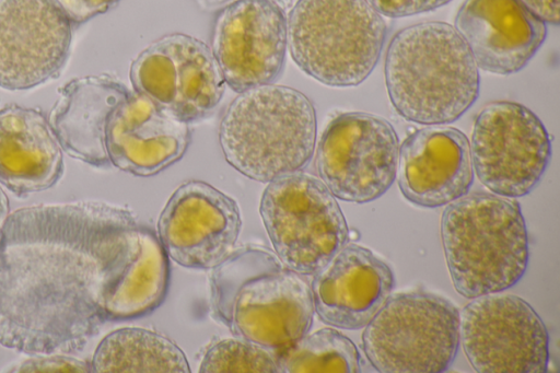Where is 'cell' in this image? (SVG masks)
<instances>
[{
  "mask_svg": "<svg viewBox=\"0 0 560 373\" xmlns=\"http://www.w3.org/2000/svg\"><path fill=\"white\" fill-rule=\"evenodd\" d=\"M242 230L237 202L203 180L179 185L158 220V237L174 263L213 269L229 257Z\"/></svg>",
  "mask_w": 560,
  "mask_h": 373,
  "instance_id": "14",
  "label": "cell"
},
{
  "mask_svg": "<svg viewBox=\"0 0 560 373\" xmlns=\"http://www.w3.org/2000/svg\"><path fill=\"white\" fill-rule=\"evenodd\" d=\"M392 268L371 249L346 244L313 277L314 312L329 326L357 330L365 327L390 296Z\"/></svg>",
  "mask_w": 560,
  "mask_h": 373,
  "instance_id": "16",
  "label": "cell"
},
{
  "mask_svg": "<svg viewBox=\"0 0 560 373\" xmlns=\"http://www.w3.org/2000/svg\"><path fill=\"white\" fill-rule=\"evenodd\" d=\"M454 27L478 68L499 75L521 71L547 36L546 23L520 0H466Z\"/></svg>",
  "mask_w": 560,
  "mask_h": 373,
  "instance_id": "19",
  "label": "cell"
},
{
  "mask_svg": "<svg viewBox=\"0 0 560 373\" xmlns=\"http://www.w3.org/2000/svg\"><path fill=\"white\" fill-rule=\"evenodd\" d=\"M278 373L361 372L360 353L347 336L326 327L277 350Z\"/></svg>",
  "mask_w": 560,
  "mask_h": 373,
  "instance_id": "23",
  "label": "cell"
},
{
  "mask_svg": "<svg viewBox=\"0 0 560 373\" xmlns=\"http://www.w3.org/2000/svg\"><path fill=\"white\" fill-rule=\"evenodd\" d=\"M396 175L401 194L411 203L445 206L467 195L474 183L469 141L453 127L418 129L399 148Z\"/></svg>",
  "mask_w": 560,
  "mask_h": 373,
  "instance_id": "17",
  "label": "cell"
},
{
  "mask_svg": "<svg viewBox=\"0 0 560 373\" xmlns=\"http://www.w3.org/2000/svg\"><path fill=\"white\" fill-rule=\"evenodd\" d=\"M440 231L453 287L464 298L505 291L526 272V223L510 198L465 195L445 207Z\"/></svg>",
  "mask_w": 560,
  "mask_h": 373,
  "instance_id": "5",
  "label": "cell"
},
{
  "mask_svg": "<svg viewBox=\"0 0 560 373\" xmlns=\"http://www.w3.org/2000/svg\"><path fill=\"white\" fill-rule=\"evenodd\" d=\"M386 30L368 0H298L288 13V49L322 84L357 86L377 65Z\"/></svg>",
  "mask_w": 560,
  "mask_h": 373,
  "instance_id": "6",
  "label": "cell"
},
{
  "mask_svg": "<svg viewBox=\"0 0 560 373\" xmlns=\"http://www.w3.org/2000/svg\"><path fill=\"white\" fill-rule=\"evenodd\" d=\"M9 201L4 191L0 188V226L9 215Z\"/></svg>",
  "mask_w": 560,
  "mask_h": 373,
  "instance_id": "29",
  "label": "cell"
},
{
  "mask_svg": "<svg viewBox=\"0 0 560 373\" xmlns=\"http://www.w3.org/2000/svg\"><path fill=\"white\" fill-rule=\"evenodd\" d=\"M190 139L188 123L131 91L110 116L105 143L112 165L148 177L179 161Z\"/></svg>",
  "mask_w": 560,
  "mask_h": 373,
  "instance_id": "18",
  "label": "cell"
},
{
  "mask_svg": "<svg viewBox=\"0 0 560 373\" xmlns=\"http://www.w3.org/2000/svg\"><path fill=\"white\" fill-rule=\"evenodd\" d=\"M72 23H83L108 11L119 0H56Z\"/></svg>",
  "mask_w": 560,
  "mask_h": 373,
  "instance_id": "27",
  "label": "cell"
},
{
  "mask_svg": "<svg viewBox=\"0 0 560 373\" xmlns=\"http://www.w3.org/2000/svg\"><path fill=\"white\" fill-rule=\"evenodd\" d=\"M131 91L109 74L75 78L59 91L48 123L63 151L97 167L112 165L106 150V126Z\"/></svg>",
  "mask_w": 560,
  "mask_h": 373,
  "instance_id": "20",
  "label": "cell"
},
{
  "mask_svg": "<svg viewBox=\"0 0 560 373\" xmlns=\"http://www.w3.org/2000/svg\"><path fill=\"white\" fill-rule=\"evenodd\" d=\"M135 92L190 124L208 116L225 91L211 48L197 37L172 33L145 47L131 62Z\"/></svg>",
  "mask_w": 560,
  "mask_h": 373,
  "instance_id": "12",
  "label": "cell"
},
{
  "mask_svg": "<svg viewBox=\"0 0 560 373\" xmlns=\"http://www.w3.org/2000/svg\"><path fill=\"white\" fill-rule=\"evenodd\" d=\"M316 112L302 92L275 83L238 93L219 125L225 161L245 177L270 180L311 162L316 143Z\"/></svg>",
  "mask_w": 560,
  "mask_h": 373,
  "instance_id": "4",
  "label": "cell"
},
{
  "mask_svg": "<svg viewBox=\"0 0 560 373\" xmlns=\"http://www.w3.org/2000/svg\"><path fill=\"white\" fill-rule=\"evenodd\" d=\"M201 373H278L276 352L243 338L222 339L205 352Z\"/></svg>",
  "mask_w": 560,
  "mask_h": 373,
  "instance_id": "24",
  "label": "cell"
},
{
  "mask_svg": "<svg viewBox=\"0 0 560 373\" xmlns=\"http://www.w3.org/2000/svg\"><path fill=\"white\" fill-rule=\"evenodd\" d=\"M259 214L277 257L302 276L318 272L349 240L336 197L303 171L267 183Z\"/></svg>",
  "mask_w": 560,
  "mask_h": 373,
  "instance_id": "8",
  "label": "cell"
},
{
  "mask_svg": "<svg viewBox=\"0 0 560 373\" xmlns=\"http://www.w3.org/2000/svg\"><path fill=\"white\" fill-rule=\"evenodd\" d=\"M211 270L212 314L234 337L277 351L310 331L311 287L275 253L245 246Z\"/></svg>",
  "mask_w": 560,
  "mask_h": 373,
  "instance_id": "2",
  "label": "cell"
},
{
  "mask_svg": "<svg viewBox=\"0 0 560 373\" xmlns=\"http://www.w3.org/2000/svg\"><path fill=\"white\" fill-rule=\"evenodd\" d=\"M90 365L95 373L190 372L186 355L175 342L139 327L119 328L105 336Z\"/></svg>",
  "mask_w": 560,
  "mask_h": 373,
  "instance_id": "22",
  "label": "cell"
},
{
  "mask_svg": "<svg viewBox=\"0 0 560 373\" xmlns=\"http://www.w3.org/2000/svg\"><path fill=\"white\" fill-rule=\"evenodd\" d=\"M530 12L546 24L559 25L560 0H520Z\"/></svg>",
  "mask_w": 560,
  "mask_h": 373,
  "instance_id": "28",
  "label": "cell"
},
{
  "mask_svg": "<svg viewBox=\"0 0 560 373\" xmlns=\"http://www.w3.org/2000/svg\"><path fill=\"white\" fill-rule=\"evenodd\" d=\"M472 168L490 191L506 198L532 193L551 159V139L540 118L516 102L495 101L477 115Z\"/></svg>",
  "mask_w": 560,
  "mask_h": 373,
  "instance_id": "9",
  "label": "cell"
},
{
  "mask_svg": "<svg viewBox=\"0 0 560 373\" xmlns=\"http://www.w3.org/2000/svg\"><path fill=\"white\" fill-rule=\"evenodd\" d=\"M384 75L395 110L420 125L454 123L480 91L479 68L469 47L454 26L440 21L397 32L386 50Z\"/></svg>",
  "mask_w": 560,
  "mask_h": 373,
  "instance_id": "3",
  "label": "cell"
},
{
  "mask_svg": "<svg viewBox=\"0 0 560 373\" xmlns=\"http://www.w3.org/2000/svg\"><path fill=\"white\" fill-rule=\"evenodd\" d=\"M167 258L135 213L102 201L18 209L0 226V345L81 350L113 313L160 289Z\"/></svg>",
  "mask_w": 560,
  "mask_h": 373,
  "instance_id": "1",
  "label": "cell"
},
{
  "mask_svg": "<svg viewBox=\"0 0 560 373\" xmlns=\"http://www.w3.org/2000/svg\"><path fill=\"white\" fill-rule=\"evenodd\" d=\"M287 23L283 0H234L218 13L210 48L231 90L241 93L279 78Z\"/></svg>",
  "mask_w": 560,
  "mask_h": 373,
  "instance_id": "13",
  "label": "cell"
},
{
  "mask_svg": "<svg viewBox=\"0 0 560 373\" xmlns=\"http://www.w3.org/2000/svg\"><path fill=\"white\" fill-rule=\"evenodd\" d=\"M398 153L399 140L388 120L364 112L342 113L320 136L316 170L336 198L365 203L393 185Z\"/></svg>",
  "mask_w": 560,
  "mask_h": 373,
  "instance_id": "10",
  "label": "cell"
},
{
  "mask_svg": "<svg viewBox=\"0 0 560 373\" xmlns=\"http://www.w3.org/2000/svg\"><path fill=\"white\" fill-rule=\"evenodd\" d=\"M459 342L479 373H544L548 330L533 306L514 294L472 299L459 313Z\"/></svg>",
  "mask_w": 560,
  "mask_h": 373,
  "instance_id": "11",
  "label": "cell"
},
{
  "mask_svg": "<svg viewBox=\"0 0 560 373\" xmlns=\"http://www.w3.org/2000/svg\"><path fill=\"white\" fill-rule=\"evenodd\" d=\"M10 372H91V365L84 360L60 354H43L12 365Z\"/></svg>",
  "mask_w": 560,
  "mask_h": 373,
  "instance_id": "25",
  "label": "cell"
},
{
  "mask_svg": "<svg viewBox=\"0 0 560 373\" xmlns=\"http://www.w3.org/2000/svg\"><path fill=\"white\" fill-rule=\"evenodd\" d=\"M362 346L381 373L445 372L459 347V312L434 293L394 294L365 326Z\"/></svg>",
  "mask_w": 560,
  "mask_h": 373,
  "instance_id": "7",
  "label": "cell"
},
{
  "mask_svg": "<svg viewBox=\"0 0 560 373\" xmlns=\"http://www.w3.org/2000/svg\"><path fill=\"white\" fill-rule=\"evenodd\" d=\"M72 22L56 0H0V86L35 88L59 74Z\"/></svg>",
  "mask_w": 560,
  "mask_h": 373,
  "instance_id": "15",
  "label": "cell"
},
{
  "mask_svg": "<svg viewBox=\"0 0 560 373\" xmlns=\"http://www.w3.org/2000/svg\"><path fill=\"white\" fill-rule=\"evenodd\" d=\"M63 150L45 115L16 104L0 108V184L24 197L52 187Z\"/></svg>",
  "mask_w": 560,
  "mask_h": 373,
  "instance_id": "21",
  "label": "cell"
},
{
  "mask_svg": "<svg viewBox=\"0 0 560 373\" xmlns=\"http://www.w3.org/2000/svg\"><path fill=\"white\" fill-rule=\"evenodd\" d=\"M387 18H405L439 9L452 0H368Z\"/></svg>",
  "mask_w": 560,
  "mask_h": 373,
  "instance_id": "26",
  "label": "cell"
}]
</instances>
